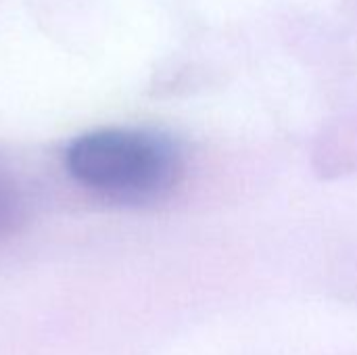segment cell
Returning <instances> with one entry per match:
<instances>
[{
	"label": "cell",
	"instance_id": "1",
	"mask_svg": "<svg viewBox=\"0 0 357 355\" xmlns=\"http://www.w3.org/2000/svg\"><path fill=\"white\" fill-rule=\"evenodd\" d=\"M65 165L82 186L132 205L165 199L184 176V157L176 140L142 128L86 132L69 142Z\"/></svg>",
	"mask_w": 357,
	"mask_h": 355
},
{
	"label": "cell",
	"instance_id": "2",
	"mask_svg": "<svg viewBox=\"0 0 357 355\" xmlns=\"http://www.w3.org/2000/svg\"><path fill=\"white\" fill-rule=\"evenodd\" d=\"M4 211V203H2V195H0V213Z\"/></svg>",
	"mask_w": 357,
	"mask_h": 355
}]
</instances>
